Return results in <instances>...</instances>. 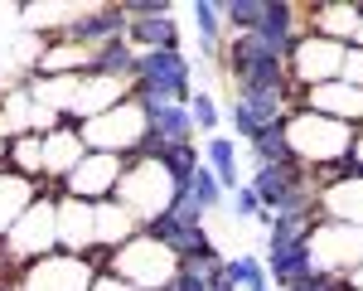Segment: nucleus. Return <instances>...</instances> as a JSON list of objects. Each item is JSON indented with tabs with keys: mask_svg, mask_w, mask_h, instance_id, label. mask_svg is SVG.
<instances>
[{
	"mask_svg": "<svg viewBox=\"0 0 363 291\" xmlns=\"http://www.w3.org/2000/svg\"><path fill=\"white\" fill-rule=\"evenodd\" d=\"M359 15H363V5H349V0H339V5H310V10H301V29H306V34H315V39L354 44Z\"/></svg>",
	"mask_w": 363,
	"mask_h": 291,
	"instance_id": "nucleus-15",
	"label": "nucleus"
},
{
	"mask_svg": "<svg viewBox=\"0 0 363 291\" xmlns=\"http://www.w3.org/2000/svg\"><path fill=\"white\" fill-rule=\"evenodd\" d=\"M126 44L145 54V49H179V25L174 15H155V20H126Z\"/></svg>",
	"mask_w": 363,
	"mask_h": 291,
	"instance_id": "nucleus-23",
	"label": "nucleus"
},
{
	"mask_svg": "<svg viewBox=\"0 0 363 291\" xmlns=\"http://www.w3.org/2000/svg\"><path fill=\"white\" fill-rule=\"evenodd\" d=\"M281 126H286V121H281ZM281 126L252 141V160H257V165H281V160H291V146H286V131H281Z\"/></svg>",
	"mask_w": 363,
	"mask_h": 291,
	"instance_id": "nucleus-31",
	"label": "nucleus"
},
{
	"mask_svg": "<svg viewBox=\"0 0 363 291\" xmlns=\"http://www.w3.org/2000/svg\"><path fill=\"white\" fill-rule=\"evenodd\" d=\"M203 165L218 175L223 194H233V190L242 185V155H238V141H233V136H208V146H203Z\"/></svg>",
	"mask_w": 363,
	"mask_h": 291,
	"instance_id": "nucleus-24",
	"label": "nucleus"
},
{
	"mask_svg": "<svg viewBox=\"0 0 363 291\" xmlns=\"http://www.w3.org/2000/svg\"><path fill=\"white\" fill-rule=\"evenodd\" d=\"M257 214H262V204L252 194V185H238L233 190V219H257Z\"/></svg>",
	"mask_w": 363,
	"mask_h": 291,
	"instance_id": "nucleus-36",
	"label": "nucleus"
},
{
	"mask_svg": "<svg viewBox=\"0 0 363 291\" xmlns=\"http://www.w3.org/2000/svg\"><path fill=\"white\" fill-rule=\"evenodd\" d=\"M131 97L136 102H189L194 97V63L184 58V49H145V54H136Z\"/></svg>",
	"mask_w": 363,
	"mask_h": 291,
	"instance_id": "nucleus-3",
	"label": "nucleus"
},
{
	"mask_svg": "<svg viewBox=\"0 0 363 291\" xmlns=\"http://www.w3.org/2000/svg\"><path fill=\"white\" fill-rule=\"evenodd\" d=\"M296 102H301V92H238L228 116H233V131L252 146L257 136L277 131L281 121L296 112Z\"/></svg>",
	"mask_w": 363,
	"mask_h": 291,
	"instance_id": "nucleus-11",
	"label": "nucleus"
},
{
	"mask_svg": "<svg viewBox=\"0 0 363 291\" xmlns=\"http://www.w3.org/2000/svg\"><path fill=\"white\" fill-rule=\"evenodd\" d=\"M83 155H87V146H83V136H78L73 126H63V121H58L54 131H44V185H49V180L63 185L68 175L78 170V160H83Z\"/></svg>",
	"mask_w": 363,
	"mask_h": 291,
	"instance_id": "nucleus-18",
	"label": "nucleus"
},
{
	"mask_svg": "<svg viewBox=\"0 0 363 291\" xmlns=\"http://www.w3.org/2000/svg\"><path fill=\"white\" fill-rule=\"evenodd\" d=\"M218 58H223L228 83H238V92H296L286 78V58H277L257 34H228Z\"/></svg>",
	"mask_w": 363,
	"mask_h": 291,
	"instance_id": "nucleus-2",
	"label": "nucleus"
},
{
	"mask_svg": "<svg viewBox=\"0 0 363 291\" xmlns=\"http://www.w3.org/2000/svg\"><path fill=\"white\" fill-rule=\"evenodd\" d=\"M0 170H5V141H0Z\"/></svg>",
	"mask_w": 363,
	"mask_h": 291,
	"instance_id": "nucleus-42",
	"label": "nucleus"
},
{
	"mask_svg": "<svg viewBox=\"0 0 363 291\" xmlns=\"http://www.w3.org/2000/svg\"><path fill=\"white\" fill-rule=\"evenodd\" d=\"M54 219H58V253H73V258H97V229H92V204L58 194Z\"/></svg>",
	"mask_w": 363,
	"mask_h": 291,
	"instance_id": "nucleus-13",
	"label": "nucleus"
},
{
	"mask_svg": "<svg viewBox=\"0 0 363 291\" xmlns=\"http://www.w3.org/2000/svg\"><path fill=\"white\" fill-rule=\"evenodd\" d=\"M126 34V15H121V5H92V10H83L78 20H73V29L58 39V44H78V49H102L107 39H121Z\"/></svg>",
	"mask_w": 363,
	"mask_h": 291,
	"instance_id": "nucleus-14",
	"label": "nucleus"
},
{
	"mask_svg": "<svg viewBox=\"0 0 363 291\" xmlns=\"http://www.w3.org/2000/svg\"><path fill=\"white\" fill-rule=\"evenodd\" d=\"M160 165L169 170V180H174L179 190H189V180H194V170L203 165V150H199V146H165Z\"/></svg>",
	"mask_w": 363,
	"mask_h": 291,
	"instance_id": "nucleus-29",
	"label": "nucleus"
},
{
	"mask_svg": "<svg viewBox=\"0 0 363 291\" xmlns=\"http://www.w3.org/2000/svg\"><path fill=\"white\" fill-rule=\"evenodd\" d=\"M92 229H97V267H102V258L107 253H116L121 243H131L140 233V224L131 219V209H121L116 199H102V204H92Z\"/></svg>",
	"mask_w": 363,
	"mask_h": 291,
	"instance_id": "nucleus-17",
	"label": "nucleus"
},
{
	"mask_svg": "<svg viewBox=\"0 0 363 291\" xmlns=\"http://www.w3.org/2000/svg\"><path fill=\"white\" fill-rule=\"evenodd\" d=\"M344 287H349V291H363V262L349 272V277H344Z\"/></svg>",
	"mask_w": 363,
	"mask_h": 291,
	"instance_id": "nucleus-38",
	"label": "nucleus"
},
{
	"mask_svg": "<svg viewBox=\"0 0 363 291\" xmlns=\"http://www.w3.org/2000/svg\"><path fill=\"white\" fill-rule=\"evenodd\" d=\"M228 282L238 291H272V282H267V262L257 258V253H238V258L223 262Z\"/></svg>",
	"mask_w": 363,
	"mask_h": 291,
	"instance_id": "nucleus-26",
	"label": "nucleus"
},
{
	"mask_svg": "<svg viewBox=\"0 0 363 291\" xmlns=\"http://www.w3.org/2000/svg\"><path fill=\"white\" fill-rule=\"evenodd\" d=\"M262 262H267V282L277 291H286L291 282H301L306 272H315V262H310V238L306 243H291V248H272Z\"/></svg>",
	"mask_w": 363,
	"mask_h": 291,
	"instance_id": "nucleus-22",
	"label": "nucleus"
},
{
	"mask_svg": "<svg viewBox=\"0 0 363 291\" xmlns=\"http://www.w3.org/2000/svg\"><path fill=\"white\" fill-rule=\"evenodd\" d=\"M344 291H349V287H344Z\"/></svg>",
	"mask_w": 363,
	"mask_h": 291,
	"instance_id": "nucleus-43",
	"label": "nucleus"
},
{
	"mask_svg": "<svg viewBox=\"0 0 363 291\" xmlns=\"http://www.w3.org/2000/svg\"><path fill=\"white\" fill-rule=\"evenodd\" d=\"M218 20H223V34H257V25H262V0H223L218 5Z\"/></svg>",
	"mask_w": 363,
	"mask_h": 291,
	"instance_id": "nucleus-28",
	"label": "nucleus"
},
{
	"mask_svg": "<svg viewBox=\"0 0 363 291\" xmlns=\"http://www.w3.org/2000/svg\"><path fill=\"white\" fill-rule=\"evenodd\" d=\"M349 155H354V160L363 165V126H359V136H354V150H349Z\"/></svg>",
	"mask_w": 363,
	"mask_h": 291,
	"instance_id": "nucleus-40",
	"label": "nucleus"
},
{
	"mask_svg": "<svg viewBox=\"0 0 363 291\" xmlns=\"http://www.w3.org/2000/svg\"><path fill=\"white\" fill-rule=\"evenodd\" d=\"M92 73L131 83V73H136V49L126 44V34H121V39H107V44H102V49L92 54Z\"/></svg>",
	"mask_w": 363,
	"mask_h": 291,
	"instance_id": "nucleus-25",
	"label": "nucleus"
},
{
	"mask_svg": "<svg viewBox=\"0 0 363 291\" xmlns=\"http://www.w3.org/2000/svg\"><path fill=\"white\" fill-rule=\"evenodd\" d=\"M286 146H291V160H301L306 170H325V165H335L344 160L349 150H354V126H344V121H330V116L320 112H306V107H296V112L286 116Z\"/></svg>",
	"mask_w": 363,
	"mask_h": 291,
	"instance_id": "nucleus-1",
	"label": "nucleus"
},
{
	"mask_svg": "<svg viewBox=\"0 0 363 291\" xmlns=\"http://www.w3.org/2000/svg\"><path fill=\"white\" fill-rule=\"evenodd\" d=\"M286 291H344V277H330V272L315 267V272H306L301 282H291Z\"/></svg>",
	"mask_w": 363,
	"mask_h": 291,
	"instance_id": "nucleus-33",
	"label": "nucleus"
},
{
	"mask_svg": "<svg viewBox=\"0 0 363 291\" xmlns=\"http://www.w3.org/2000/svg\"><path fill=\"white\" fill-rule=\"evenodd\" d=\"M140 107H145L150 136H160L165 146H194V116H189V102H140Z\"/></svg>",
	"mask_w": 363,
	"mask_h": 291,
	"instance_id": "nucleus-19",
	"label": "nucleus"
},
{
	"mask_svg": "<svg viewBox=\"0 0 363 291\" xmlns=\"http://www.w3.org/2000/svg\"><path fill=\"white\" fill-rule=\"evenodd\" d=\"M189 199H194L203 214L223 209V185H218V175L208 170V165H199V170H194V180H189Z\"/></svg>",
	"mask_w": 363,
	"mask_h": 291,
	"instance_id": "nucleus-30",
	"label": "nucleus"
},
{
	"mask_svg": "<svg viewBox=\"0 0 363 291\" xmlns=\"http://www.w3.org/2000/svg\"><path fill=\"white\" fill-rule=\"evenodd\" d=\"M121 170H126V160H121V155H97V150H87L83 160H78V170L58 185V194L83 199V204H102V199H112V194H116Z\"/></svg>",
	"mask_w": 363,
	"mask_h": 291,
	"instance_id": "nucleus-12",
	"label": "nucleus"
},
{
	"mask_svg": "<svg viewBox=\"0 0 363 291\" xmlns=\"http://www.w3.org/2000/svg\"><path fill=\"white\" fill-rule=\"evenodd\" d=\"M145 107H140L136 97H126V102H116L107 107L102 116H92L78 126V136H83L87 150H97V155H121V160H131L136 155V146L145 141Z\"/></svg>",
	"mask_w": 363,
	"mask_h": 291,
	"instance_id": "nucleus-6",
	"label": "nucleus"
},
{
	"mask_svg": "<svg viewBox=\"0 0 363 291\" xmlns=\"http://www.w3.org/2000/svg\"><path fill=\"white\" fill-rule=\"evenodd\" d=\"M306 29H301V10L296 5H286V0H262V25H257V39L272 49L277 58H286L296 49V39H301Z\"/></svg>",
	"mask_w": 363,
	"mask_h": 291,
	"instance_id": "nucleus-16",
	"label": "nucleus"
},
{
	"mask_svg": "<svg viewBox=\"0 0 363 291\" xmlns=\"http://www.w3.org/2000/svg\"><path fill=\"white\" fill-rule=\"evenodd\" d=\"M174 194H179V185L169 180V170L160 160H126L112 199L121 204V209H131V219L145 229L150 219H160L169 204H174Z\"/></svg>",
	"mask_w": 363,
	"mask_h": 291,
	"instance_id": "nucleus-5",
	"label": "nucleus"
},
{
	"mask_svg": "<svg viewBox=\"0 0 363 291\" xmlns=\"http://www.w3.org/2000/svg\"><path fill=\"white\" fill-rule=\"evenodd\" d=\"M194 29H199V49L208 58H218V49H223V20H218V5L213 0H194Z\"/></svg>",
	"mask_w": 363,
	"mask_h": 291,
	"instance_id": "nucleus-27",
	"label": "nucleus"
},
{
	"mask_svg": "<svg viewBox=\"0 0 363 291\" xmlns=\"http://www.w3.org/2000/svg\"><path fill=\"white\" fill-rule=\"evenodd\" d=\"M315 214L320 219H339L363 229V180H344V185H325L315 194Z\"/></svg>",
	"mask_w": 363,
	"mask_h": 291,
	"instance_id": "nucleus-20",
	"label": "nucleus"
},
{
	"mask_svg": "<svg viewBox=\"0 0 363 291\" xmlns=\"http://www.w3.org/2000/svg\"><path fill=\"white\" fill-rule=\"evenodd\" d=\"M97 262L73 258V253H49V258L29 262L10 277V291H92L97 282Z\"/></svg>",
	"mask_w": 363,
	"mask_h": 291,
	"instance_id": "nucleus-8",
	"label": "nucleus"
},
{
	"mask_svg": "<svg viewBox=\"0 0 363 291\" xmlns=\"http://www.w3.org/2000/svg\"><path fill=\"white\" fill-rule=\"evenodd\" d=\"M252 194L267 214H286V209H315V180L301 160H281V165H257L252 170Z\"/></svg>",
	"mask_w": 363,
	"mask_h": 291,
	"instance_id": "nucleus-7",
	"label": "nucleus"
},
{
	"mask_svg": "<svg viewBox=\"0 0 363 291\" xmlns=\"http://www.w3.org/2000/svg\"><path fill=\"white\" fill-rule=\"evenodd\" d=\"M339 83H349V87H359L363 92V49H344V68H339Z\"/></svg>",
	"mask_w": 363,
	"mask_h": 291,
	"instance_id": "nucleus-35",
	"label": "nucleus"
},
{
	"mask_svg": "<svg viewBox=\"0 0 363 291\" xmlns=\"http://www.w3.org/2000/svg\"><path fill=\"white\" fill-rule=\"evenodd\" d=\"M189 116H194V131L218 136V121H223V112H218V102H213L208 92H194V97H189Z\"/></svg>",
	"mask_w": 363,
	"mask_h": 291,
	"instance_id": "nucleus-32",
	"label": "nucleus"
},
{
	"mask_svg": "<svg viewBox=\"0 0 363 291\" xmlns=\"http://www.w3.org/2000/svg\"><path fill=\"white\" fill-rule=\"evenodd\" d=\"M92 291H136V287H126L121 277H112V272H97V282H92Z\"/></svg>",
	"mask_w": 363,
	"mask_h": 291,
	"instance_id": "nucleus-37",
	"label": "nucleus"
},
{
	"mask_svg": "<svg viewBox=\"0 0 363 291\" xmlns=\"http://www.w3.org/2000/svg\"><path fill=\"white\" fill-rule=\"evenodd\" d=\"M102 272L121 277L126 287H136V291H165L174 282V272H179V258L169 248H160L155 238L136 233L131 243H121L116 253L102 258Z\"/></svg>",
	"mask_w": 363,
	"mask_h": 291,
	"instance_id": "nucleus-4",
	"label": "nucleus"
},
{
	"mask_svg": "<svg viewBox=\"0 0 363 291\" xmlns=\"http://www.w3.org/2000/svg\"><path fill=\"white\" fill-rule=\"evenodd\" d=\"M208 291H238V287H233V282H228V272H218V277H213V282H208Z\"/></svg>",
	"mask_w": 363,
	"mask_h": 291,
	"instance_id": "nucleus-39",
	"label": "nucleus"
},
{
	"mask_svg": "<svg viewBox=\"0 0 363 291\" xmlns=\"http://www.w3.org/2000/svg\"><path fill=\"white\" fill-rule=\"evenodd\" d=\"M354 49H363V15H359V29H354Z\"/></svg>",
	"mask_w": 363,
	"mask_h": 291,
	"instance_id": "nucleus-41",
	"label": "nucleus"
},
{
	"mask_svg": "<svg viewBox=\"0 0 363 291\" xmlns=\"http://www.w3.org/2000/svg\"><path fill=\"white\" fill-rule=\"evenodd\" d=\"M344 49H349V44L301 34L296 49L286 54V78H291V87H296V92H310V87H320V83H335L339 68H344Z\"/></svg>",
	"mask_w": 363,
	"mask_h": 291,
	"instance_id": "nucleus-10",
	"label": "nucleus"
},
{
	"mask_svg": "<svg viewBox=\"0 0 363 291\" xmlns=\"http://www.w3.org/2000/svg\"><path fill=\"white\" fill-rule=\"evenodd\" d=\"M310 262L330 277H349L363 262V229L339 224V219H315L310 224Z\"/></svg>",
	"mask_w": 363,
	"mask_h": 291,
	"instance_id": "nucleus-9",
	"label": "nucleus"
},
{
	"mask_svg": "<svg viewBox=\"0 0 363 291\" xmlns=\"http://www.w3.org/2000/svg\"><path fill=\"white\" fill-rule=\"evenodd\" d=\"M121 15L126 20H155V15H174V10H169V0H126Z\"/></svg>",
	"mask_w": 363,
	"mask_h": 291,
	"instance_id": "nucleus-34",
	"label": "nucleus"
},
{
	"mask_svg": "<svg viewBox=\"0 0 363 291\" xmlns=\"http://www.w3.org/2000/svg\"><path fill=\"white\" fill-rule=\"evenodd\" d=\"M39 194H49V190L34 185V180H25V175H15V170H0V238L10 233V224H15Z\"/></svg>",
	"mask_w": 363,
	"mask_h": 291,
	"instance_id": "nucleus-21",
	"label": "nucleus"
}]
</instances>
